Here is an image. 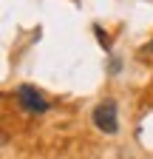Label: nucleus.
I'll return each mask as SVG.
<instances>
[{"label": "nucleus", "mask_w": 153, "mask_h": 159, "mask_svg": "<svg viewBox=\"0 0 153 159\" xmlns=\"http://www.w3.org/2000/svg\"><path fill=\"white\" fill-rule=\"evenodd\" d=\"M14 99H17V105H20L26 114H43V111H48V99L37 88H31V85H20L14 91Z\"/></svg>", "instance_id": "obj_1"}, {"label": "nucleus", "mask_w": 153, "mask_h": 159, "mask_svg": "<svg viewBox=\"0 0 153 159\" xmlns=\"http://www.w3.org/2000/svg\"><path fill=\"white\" fill-rule=\"evenodd\" d=\"M94 125L105 134H116L119 131V119H116V102L113 99H105L94 108Z\"/></svg>", "instance_id": "obj_2"}, {"label": "nucleus", "mask_w": 153, "mask_h": 159, "mask_svg": "<svg viewBox=\"0 0 153 159\" xmlns=\"http://www.w3.org/2000/svg\"><path fill=\"white\" fill-rule=\"evenodd\" d=\"M94 34H97V40H99V46L105 48V51H111V37L102 31V26L99 23H94Z\"/></svg>", "instance_id": "obj_3"}, {"label": "nucleus", "mask_w": 153, "mask_h": 159, "mask_svg": "<svg viewBox=\"0 0 153 159\" xmlns=\"http://www.w3.org/2000/svg\"><path fill=\"white\" fill-rule=\"evenodd\" d=\"M150 51H153V43H147V46H145V48H142V51H139V54H142V57H145V54H150Z\"/></svg>", "instance_id": "obj_4"}]
</instances>
